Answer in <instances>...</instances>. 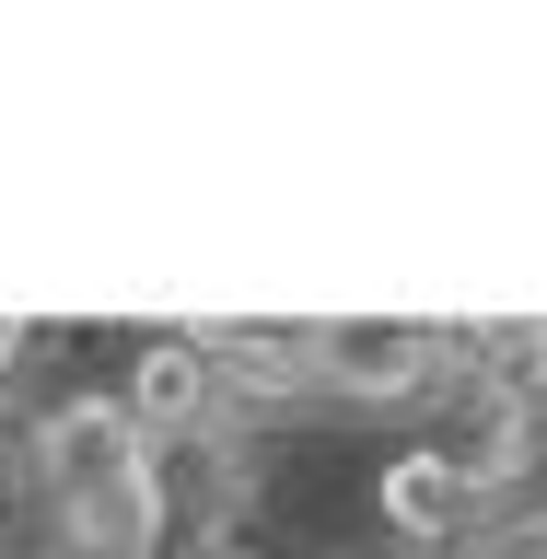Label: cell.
Instances as JSON below:
<instances>
[{
	"label": "cell",
	"mask_w": 547,
	"mask_h": 559,
	"mask_svg": "<svg viewBox=\"0 0 547 559\" xmlns=\"http://www.w3.org/2000/svg\"><path fill=\"white\" fill-rule=\"evenodd\" d=\"M314 384H326L338 419H361V408H431L443 419V326H419V314H338V326H314Z\"/></svg>",
	"instance_id": "cell-1"
},
{
	"label": "cell",
	"mask_w": 547,
	"mask_h": 559,
	"mask_svg": "<svg viewBox=\"0 0 547 559\" xmlns=\"http://www.w3.org/2000/svg\"><path fill=\"white\" fill-rule=\"evenodd\" d=\"M210 349V384H222V419L234 431H280V419H326V384H314V326H187Z\"/></svg>",
	"instance_id": "cell-2"
},
{
	"label": "cell",
	"mask_w": 547,
	"mask_h": 559,
	"mask_svg": "<svg viewBox=\"0 0 547 559\" xmlns=\"http://www.w3.org/2000/svg\"><path fill=\"white\" fill-rule=\"evenodd\" d=\"M373 524L384 536H408V548H466V524H478V478L443 454V431H419V443H396L373 466Z\"/></svg>",
	"instance_id": "cell-3"
},
{
	"label": "cell",
	"mask_w": 547,
	"mask_h": 559,
	"mask_svg": "<svg viewBox=\"0 0 547 559\" xmlns=\"http://www.w3.org/2000/svg\"><path fill=\"white\" fill-rule=\"evenodd\" d=\"M117 408L140 419V443L164 454L187 443V431H210L222 419V384H210V349L187 338V326H164V338H140L129 349V384H117Z\"/></svg>",
	"instance_id": "cell-4"
},
{
	"label": "cell",
	"mask_w": 547,
	"mask_h": 559,
	"mask_svg": "<svg viewBox=\"0 0 547 559\" xmlns=\"http://www.w3.org/2000/svg\"><path fill=\"white\" fill-rule=\"evenodd\" d=\"M35 349H47V338H35L24 314H0V408H12V384H24V361H35Z\"/></svg>",
	"instance_id": "cell-5"
},
{
	"label": "cell",
	"mask_w": 547,
	"mask_h": 559,
	"mask_svg": "<svg viewBox=\"0 0 547 559\" xmlns=\"http://www.w3.org/2000/svg\"><path fill=\"white\" fill-rule=\"evenodd\" d=\"M536 419H547V326H536Z\"/></svg>",
	"instance_id": "cell-6"
}]
</instances>
